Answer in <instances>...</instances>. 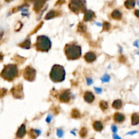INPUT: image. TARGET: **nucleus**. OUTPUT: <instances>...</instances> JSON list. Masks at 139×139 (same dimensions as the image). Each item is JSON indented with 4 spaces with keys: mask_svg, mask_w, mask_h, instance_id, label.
<instances>
[{
    "mask_svg": "<svg viewBox=\"0 0 139 139\" xmlns=\"http://www.w3.org/2000/svg\"><path fill=\"white\" fill-rule=\"evenodd\" d=\"M137 132H138V131H136V130H134V131L129 132H128L126 134H127V135H134V134H136Z\"/></svg>",
    "mask_w": 139,
    "mask_h": 139,
    "instance_id": "nucleus-28",
    "label": "nucleus"
},
{
    "mask_svg": "<svg viewBox=\"0 0 139 139\" xmlns=\"http://www.w3.org/2000/svg\"><path fill=\"white\" fill-rule=\"evenodd\" d=\"M30 46H31V42H30L29 39H28L26 41H24L22 44H20V46L22 47V48H29Z\"/></svg>",
    "mask_w": 139,
    "mask_h": 139,
    "instance_id": "nucleus-18",
    "label": "nucleus"
},
{
    "mask_svg": "<svg viewBox=\"0 0 139 139\" xmlns=\"http://www.w3.org/2000/svg\"><path fill=\"white\" fill-rule=\"evenodd\" d=\"M113 138H120V137H119V136H117L116 135V133L115 134H114V135H113Z\"/></svg>",
    "mask_w": 139,
    "mask_h": 139,
    "instance_id": "nucleus-34",
    "label": "nucleus"
},
{
    "mask_svg": "<svg viewBox=\"0 0 139 139\" xmlns=\"http://www.w3.org/2000/svg\"><path fill=\"white\" fill-rule=\"evenodd\" d=\"M59 98L62 102H68L70 100V93L69 92L65 91L60 95Z\"/></svg>",
    "mask_w": 139,
    "mask_h": 139,
    "instance_id": "nucleus-11",
    "label": "nucleus"
},
{
    "mask_svg": "<svg viewBox=\"0 0 139 139\" xmlns=\"http://www.w3.org/2000/svg\"><path fill=\"white\" fill-rule=\"evenodd\" d=\"M40 134V131L37 130H30V136H33V135H35V138L37 137L38 135Z\"/></svg>",
    "mask_w": 139,
    "mask_h": 139,
    "instance_id": "nucleus-20",
    "label": "nucleus"
},
{
    "mask_svg": "<svg viewBox=\"0 0 139 139\" xmlns=\"http://www.w3.org/2000/svg\"><path fill=\"white\" fill-rule=\"evenodd\" d=\"M56 133H57V136L58 137H62L63 136V131L61 129H58L57 131H56Z\"/></svg>",
    "mask_w": 139,
    "mask_h": 139,
    "instance_id": "nucleus-25",
    "label": "nucleus"
},
{
    "mask_svg": "<svg viewBox=\"0 0 139 139\" xmlns=\"http://www.w3.org/2000/svg\"><path fill=\"white\" fill-rule=\"evenodd\" d=\"M86 134H87V130L85 129V128H83L80 131V135L82 136V137H84L85 136H86Z\"/></svg>",
    "mask_w": 139,
    "mask_h": 139,
    "instance_id": "nucleus-24",
    "label": "nucleus"
},
{
    "mask_svg": "<svg viewBox=\"0 0 139 139\" xmlns=\"http://www.w3.org/2000/svg\"><path fill=\"white\" fill-rule=\"evenodd\" d=\"M113 119L115 120V121L117 122V123H122L123 121H125V115L120 113H115L113 115Z\"/></svg>",
    "mask_w": 139,
    "mask_h": 139,
    "instance_id": "nucleus-8",
    "label": "nucleus"
},
{
    "mask_svg": "<svg viewBox=\"0 0 139 139\" xmlns=\"http://www.w3.org/2000/svg\"><path fill=\"white\" fill-rule=\"evenodd\" d=\"M131 123L132 125H136L139 124V114L135 113L132 115Z\"/></svg>",
    "mask_w": 139,
    "mask_h": 139,
    "instance_id": "nucleus-13",
    "label": "nucleus"
},
{
    "mask_svg": "<svg viewBox=\"0 0 139 139\" xmlns=\"http://www.w3.org/2000/svg\"><path fill=\"white\" fill-rule=\"evenodd\" d=\"M111 130H112V131H113V132L114 134L117 133V126L115 125H113L112 126H111Z\"/></svg>",
    "mask_w": 139,
    "mask_h": 139,
    "instance_id": "nucleus-27",
    "label": "nucleus"
},
{
    "mask_svg": "<svg viewBox=\"0 0 139 139\" xmlns=\"http://www.w3.org/2000/svg\"><path fill=\"white\" fill-rule=\"evenodd\" d=\"M94 89H95L96 93L100 94L102 92V89H100V88H98V87H94Z\"/></svg>",
    "mask_w": 139,
    "mask_h": 139,
    "instance_id": "nucleus-31",
    "label": "nucleus"
},
{
    "mask_svg": "<svg viewBox=\"0 0 139 139\" xmlns=\"http://www.w3.org/2000/svg\"><path fill=\"white\" fill-rule=\"evenodd\" d=\"M84 58H85V60L87 62H92L96 59V56L94 52H89L85 54Z\"/></svg>",
    "mask_w": 139,
    "mask_h": 139,
    "instance_id": "nucleus-7",
    "label": "nucleus"
},
{
    "mask_svg": "<svg viewBox=\"0 0 139 139\" xmlns=\"http://www.w3.org/2000/svg\"><path fill=\"white\" fill-rule=\"evenodd\" d=\"M110 24L108 22H105L103 24V28L105 30H109L110 28Z\"/></svg>",
    "mask_w": 139,
    "mask_h": 139,
    "instance_id": "nucleus-26",
    "label": "nucleus"
},
{
    "mask_svg": "<svg viewBox=\"0 0 139 139\" xmlns=\"http://www.w3.org/2000/svg\"><path fill=\"white\" fill-rule=\"evenodd\" d=\"M124 6L128 10L133 9L136 6L135 0H126L124 3Z\"/></svg>",
    "mask_w": 139,
    "mask_h": 139,
    "instance_id": "nucleus-12",
    "label": "nucleus"
},
{
    "mask_svg": "<svg viewBox=\"0 0 139 139\" xmlns=\"http://www.w3.org/2000/svg\"><path fill=\"white\" fill-rule=\"evenodd\" d=\"M80 116V112L77 109H73L72 111V117L74 118H78Z\"/></svg>",
    "mask_w": 139,
    "mask_h": 139,
    "instance_id": "nucleus-22",
    "label": "nucleus"
},
{
    "mask_svg": "<svg viewBox=\"0 0 139 139\" xmlns=\"http://www.w3.org/2000/svg\"><path fill=\"white\" fill-rule=\"evenodd\" d=\"M65 52L68 59H78L82 56V48L75 44H67L65 48Z\"/></svg>",
    "mask_w": 139,
    "mask_h": 139,
    "instance_id": "nucleus-1",
    "label": "nucleus"
},
{
    "mask_svg": "<svg viewBox=\"0 0 139 139\" xmlns=\"http://www.w3.org/2000/svg\"><path fill=\"white\" fill-rule=\"evenodd\" d=\"M137 54H138V55H139V51L137 52Z\"/></svg>",
    "mask_w": 139,
    "mask_h": 139,
    "instance_id": "nucleus-35",
    "label": "nucleus"
},
{
    "mask_svg": "<svg viewBox=\"0 0 139 139\" xmlns=\"http://www.w3.org/2000/svg\"><path fill=\"white\" fill-rule=\"evenodd\" d=\"M25 134H26V126L24 124H22L18 128L16 133V136L18 138H22L25 135Z\"/></svg>",
    "mask_w": 139,
    "mask_h": 139,
    "instance_id": "nucleus-9",
    "label": "nucleus"
},
{
    "mask_svg": "<svg viewBox=\"0 0 139 139\" xmlns=\"http://www.w3.org/2000/svg\"><path fill=\"white\" fill-rule=\"evenodd\" d=\"M36 76V71L33 68L27 67L25 68L24 71V78L28 81H33Z\"/></svg>",
    "mask_w": 139,
    "mask_h": 139,
    "instance_id": "nucleus-6",
    "label": "nucleus"
},
{
    "mask_svg": "<svg viewBox=\"0 0 139 139\" xmlns=\"http://www.w3.org/2000/svg\"><path fill=\"white\" fill-rule=\"evenodd\" d=\"M7 1H10V0H7Z\"/></svg>",
    "mask_w": 139,
    "mask_h": 139,
    "instance_id": "nucleus-37",
    "label": "nucleus"
},
{
    "mask_svg": "<svg viewBox=\"0 0 139 139\" xmlns=\"http://www.w3.org/2000/svg\"><path fill=\"white\" fill-rule=\"evenodd\" d=\"M18 73V70L17 66L15 65H8L5 67L2 75L3 78L8 80H12L17 77Z\"/></svg>",
    "mask_w": 139,
    "mask_h": 139,
    "instance_id": "nucleus-4",
    "label": "nucleus"
},
{
    "mask_svg": "<svg viewBox=\"0 0 139 139\" xmlns=\"http://www.w3.org/2000/svg\"><path fill=\"white\" fill-rule=\"evenodd\" d=\"M110 80V77L109 75H108L107 74H105V75H103V78H101V81L102 82H109Z\"/></svg>",
    "mask_w": 139,
    "mask_h": 139,
    "instance_id": "nucleus-23",
    "label": "nucleus"
},
{
    "mask_svg": "<svg viewBox=\"0 0 139 139\" xmlns=\"http://www.w3.org/2000/svg\"><path fill=\"white\" fill-rule=\"evenodd\" d=\"M94 17V13L91 10H87V12H85V16H84V20L85 21H89L93 19Z\"/></svg>",
    "mask_w": 139,
    "mask_h": 139,
    "instance_id": "nucleus-14",
    "label": "nucleus"
},
{
    "mask_svg": "<svg viewBox=\"0 0 139 139\" xmlns=\"http://www.w3.org/2000/svg\"><path fill=\"white\" fill-rule=\"evenodd\" d=\"M134 14H135V16L138 18H139V10H135V11H134Z\"/></svg>",
    "mask_w": 139,
    "mask_h": 139,
    "instance_id": "nucleus-33",
    "label": "nucleus"
},
{
    "mask_svg": "<svg viewBox=\"0 0 139 139\" xmlns=\"http://www.w3.org/2000/svg\"><path fill=\"white\" fill-rule=\"evenodd\" d=\"M94 96L90 92H86L84 94V100L88 103H91L94 100Z\"/></svg>",
    "mask_w": 139,
    "mask_h": 139,
    "instance_id": "nucleus-10",
    "label": "nucleus"
},
{
    "mask_svg": "<svg viewBox=\"0 0 139 139\" xmlns=\"http://www.w3.org/2000/svg\"><path fill=\"white\" fill-rule=\"evenodd\" d=\"M50 79L54 82H61L65 78V70L61 65H55L52 67L50 73Z\"/></svg>",
    "mask_w": 139,
    "mask_h": 139,
    "instance_id": "nucleus-2",
    "label": "nucleus"
},
{
    "mask_svg": "<svg viewBox=\"0 0 139 139\" xmlns=\"http://www.w3.org/2000/svg\"><path fill=\"white\" fill-rule=\"evenodd\" d=\"M69 8L73 12L78 14L81 10H83V8L84 7H83V4H82V1H80V0H72L69 4Z\"/></svg>",
    "mask_w": 139,
    "mask_h": 139,
    "instance_id": "nucleus-5",
    "label": "nucleus"
},
{
    "mask_svg": "<svg viewBox=\"0 0 139 139\" xmlns=\"http://www.w3.org/2000/svg\"><path fill=\"white\" fill-rule=\"evenodd\" d=\"M86 81H87V85H91L92 83V79H90V78H87V80H86Z\"/></svg>",
    "mask_w": 139,
    "mask_h": 139,
    "instance_id": "nucleus-30",
    "label": "nucleus"
},
{
    "mask_svg": "<svg viewBox=\"0 0 139 139\" xmlns=\"http://www.w3.org/2000/svg\"><path fill=\"white\" fill-rule=\"evenodd\" d=\"M93 127L95 130H96V131H98V132L101 131L102 130H103V124H102V123L100 122V121H95V122L94 123Z\"/></svg>",
    "mask_w": 139,
    "mask_h": 139,
    "instance_id": "nucleus-17",
    "label": "nucleus"
},
{
    "mask_svg": "<svg viewBox=\"0 0 139 139\" xmlns=\"http://www.w3.org/2000/svg\"><path fill=\"white\" fill-rule=\"evenodd\" d=\"M100 108H101V109L103 110V111H105V110L108 108V103L106 101L102 100V101L100 103Z\"/></svg>",
    "mask_w": 139,
    "mask_h": 139,
    "instance_id": "nucleus-19",
    "label": "nucleus"
},
{
    "mask_svg": "<svg viewBox=\"0 0 139 139\" xmlns=\"http://www.w3.org/2000/svg\"><path fill=\"white\" fill-rule=\"evenodd\" d=\"M122 105H123V103H122L121 100L117 99L113 101V104H112V107H113L114 109H115L118 110L120 109L122 107Z\"/></svg>",
    "mask_w": 139,
    "mask_h": 139,
    "instance_id": "nucleus-16",
    "label": "nucleus"
},
{
    "mask_svg": "<svg viewBox=\"0 0 139 139\" xmlns=\"http://www.w3.org/2000/svg\"><path fill=\"white\" fill-rule=\"evenodd\" d=\"M56 16V12L54 11H51V12H48V14L46 15V19H51V18H54V16Z\"/></svg>",
    "mask_w": 139,
    "mask_h": 139,
    "instance_id": "nucleus-21",
    "label": "nucleus"
},
{
    "mask_svg": "<svg viewBox=\"0 0 139 139\" xmlns=\"http://www.w3.org/2000/svg\"><path fill=\"white\" fill-rule=\"evenodd\" d=\"M138 6H139V2H138Z\"/></svg>",
    "mask_w": 139,
    "mask_h": 139,
    "instance_id": "nucleus-36",
    "label": "nucleus"
},
{
    "mask_svg": "<svg viewBox=\"0 0 139 139\" xmlns=\"http://www.w3.org/2000/svg\"><path fill=\"white\" fill-rule=\"evenodd\" d=\"M52 117L50 116V115H48V117H47V119H46V121L48 122V123H50V121H51V120H52Z\"/></svg>",
    "mask_w": 139,
    "mask_h": 139,
    "instance_id": "nucleus-32",
    "label": "nucleus"
},
{
    "mask_svg": "<svg viewBox=\"0 0 139 139\" xmlns=\"http://www.w3.org/2000/svg\"><path fill=\"white\" fill-rule=\"evenodd\" d=\"M139 40H136L135 42H134L133 45L136 48H139Z\"/></svg>",
    "mask_w": 139,
    "mask_h": 139,
    "instance_id": "nucleus-29",
    "label": "nucleus"
},
{
    "mask_svg": "<svg viewBox=\"0 0 139 139\" xmlns=\"http://www.w3.org/2000/svg\"><path fill=\"white\" fill-rule=\"evenodd\" d=\"M52 46L51 41L47 36L40 35L37 37L35 47L38 51L48 52Z\"/></svg>",
    "mask_w": 139,
    "mask_h": 139,
    "instance_id": "nucleus-3",
    "label": "nucleus"
},
{
    "mask_svg": "<svg viewBox=\"0 0 139 139\" xmlns=\"http://www.w3.org/2000/svg\"><path fill=\"white\" fill-rule=\"evenodd\" d=\"M111 17L115 20H120L122 17V14L118 10H115L111 13Z\"/></svg>",
    "mask_w": 139,
    "mask_h": 139,
    "instance_id": "nucleus-15",
    "label": "nucleus"
}]
</instances>
